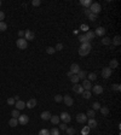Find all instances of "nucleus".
I'll list each match as a JSON object with an SVG mask.
<instances>
[{
  "instance_id": "44",
  "label": "nucleus",
  "mask_w": 121,
  "mask_h": 135,
  "mask_svg": "<svg viewBox=\"0 0 121 135\" xmlns=\"http://www.w3.org/2000/svg\"><path fill=\"white\" fill-rule=\"evenodd\" d=\"M15 102H16V100H15L14 98H9V99H7V104H9V105H11V106L15 105Z\"/></svg>"
},
{
  "instance_id": "26",
  "label": "nucleus",
  "mask_w": 121,
  "mask_h": 135,
  "mask_svg": "<svg viewBox=\"0 0 121 135\" xmlns=\"http://www.w3.org/2000/svg\"><path fill=\"white\" fill-rule=\"evenodd\" d=\"M99 111H101V114L103 116H108V115H109V108H105V106L101 108H99Z\"/></svg>"
},
{
  "instance_id": "52",
  "label": "nucleus",
  "mask_w": 121,
  "mask_h": 135,
  "mask_svg": "<svg viewBox=\"0 0 121 135\" xmlns=\"http://www.w3.org/2000/svg\"><path fill=\"white\" fill-rule=\"evenodd\" d=\"M67 76H68V77H72V76H73V74H72L70 71H68V72H67Z\"/></svg>"
},
{
  "instance_id": "13",
  "label": "nucleus",
  "mask_w": 121,
  "mask_h": 135,
  "mask_svg": "<svg viewBox=\"0 0 121 135\" xmlns=\"http://www.w3.org/2000/svg\"><path fill=\"white\" fill-rule=\"evenodd\" d=\"M82 88H84V90H90V89H92V84H91V82L88 81L87 78L82 81Z\"/></svg>"
},
{
  "instance_id": "15",
  "label": "nucleus",
  "mask_w": 121,
  "mask_h": 135,
  "mask_svg": "<svg viewBox=\"0 0 121 135\" xmlns=\"http://www.w3.org/2000/svg\"><path fill=\"white\" fill-rule=\"evenodd\" d=\"M51 112L50 111H44V112H41V115H40V117H41V120L42 121H48L50 118H51Z\"/></svg>"
},
{
  "instance_id": "34",
  "label": "nucleus",
  "mask_w": 121,
  "mask_h": 135,
  "mask_svg": "<svg viewBox=\"0 0 121 135\" xmlns=\"http://www.w3.org/2000/svg\"><path fill=\"white\" fill-rule=\"evenodd\" d=\"M111 88H113V90L120 92V90H121V84H119V83H115V84H113V86H111Z\"/></svg>"
},
{
  "instance_id": "21",
  "label": "nucleus",
  "mask_w": 121,
  "mask_h": 135,
  "mask_svg": "<svg viewBox=\"0 0 121 135\" xmlns=\"http://www.w3.org/2000/svg\"><path fill=\"white\" fill-rule=\"evenodd\" d=\"M85 36H86V39H87L88 42H90L91 40H93V39H94V33H93V32H91V30H88V32H86Z\"/></svg>"
},
{
  "instance_id": "32",
  "label": "nucleus",
  "mask_w": 121,
  "mask_h": 135,
  "mask_svg": "<svg viewBox=\"0 0 121 135\" xmlns=\"http://www.w3.org/2000/svg\"><path fill=\"white\" fill-rule=\"evenodd\" d=\"M70 81L73 82V83H79V81H80V80H79V77H78V75H73V76H72V77H70Z\"/></svg>"
},
{
  "instance_id": "20",
  "label": "nucleus",
  "mask_w": 121,
  "mask_h": 135,
  "mask_svg": "<svg viewBox=\"0 0 121 135\" xmlns=\"http://www.w3.org/2000/svg\"><path fill=\"white\" fill-rule=\"evenodd\" d=\"M76 75H78L79 80H86V76H87V74H86V71H85V70H80V71H79Z\"/></svg>"
},
{
  "instance_id": "19",
  "label": "nucleus",
  "mask_w": 121,
  "mask_h": 135,
  "mask_svg": "<svg viewBox=\"0 0 121 135\" xmlns=\"http://www.w3.org/2000/svg\"><path fill=\"white\" fill-rule=\"evenodd\" d=\"M117 66H119V62L116 60V59H111L110 63H109V68L113 70V69H116Z\"/></svg>"
},
{
  "instance_id": "49",
  "label": "nucleus",
  "mask_w": 121,
  "mask_h": 135,
  "mask_svg": "<svg viewBox=\"0 0 121 135\" xmlns=\"http://www.w3.org/2000/svg\"><path fill=\"white\" fill-rule=\"evenodd\" d=\"M59 129H60V130H66V129H67V127H66V123H62V124L59 126Z\"/></svg>"
},
{
  "instance_id": "8",
  "label": "nucleus",
  "mask_w": 121,
  "mask_h": 135,
  "mask_svg": "<svg viewBox=\"0 0 121 135\" xmlns=\"http://www.w3.org/2000/svg\"><path fill=\"white\" fill-rule=\"evenodd\" d=\"M102 76L104 77V78H109L110 76H111V69L108 66V68H104L103 70H102Z\"/></svg>"
},
{
  "instance_id": "12",
  "label": "nucleus",
  "mask_w": 121,
  "mask_h": 135,
  "mask_svg": "<svg viewBox=\"0 0 121 135\" xmlns=\"http://www.w3.org/2000/svg\"><path fill=\"white\" fill-rule=\"evenodd\" d=\"M92 92L94 94H102L103 93V87L101 84H96V86H92Z\"/></svg>"
},
{
  "instance_id": "43",
  "label": "nucleus",
  "mask_w": 121,
  "mask_h": 135,
  "mask_svg": "<svg viewBox=\"0 0 121 135\" xmlns=\"http://www.w3.org/2000/svg\"><path fill=\"white\" fill-rule=\"evenodd\" d=\"M62 50H63V44H57L54 47V51H62Z\"/></svg>"
},
{
  "instance_id": "35",
  "label": "nucleus",
  "mask_w": 121,
  "mask_h": 135,
  "mask_svg": "<svg viewBox=\"0 0 121 135\" xmlns=\"http://www.w3.org/2000/svg\"><path fill=\"white\" fill-rule=\"evenodd\" d=\"M101 108H102V106H101V104H99L98 101H96V102H93V104H92V108H93L94 111H96V110H99Z\"/></svg>"
},
{
  "instance_id": "29",
  "label": "nucleus",
  "mask_w": 121,
  "mask_h": 135,
  "mask_svg": "<svg viewBox=\"0 0 121 135\" xmlns=\"http://www.w3.org/2000/svg\"><path fill=\"white\" fill-rule=\"evenodd\" d=\"M86 116H87V118H94V116H96L94 110H88L87 114H86Z\"/></svg>"
},
{
  "instance_id": "27",
  "label": "nucleus",
  "mask_w": 121,
  "mask_h": 135,
  "mask_svg": "<svg viewBox=\"0 0 121 135\" xmlns=\"http://www.w3.org/2000/svg\"><path fill=\"white\" fill-rule=\"evenodd\" d=\"M87 77H88V78H87L88 81L92 82V81H94V80L97 78V75L94 74V72H91V74H88V75H87Z\"/></svg>"
},
{
  "instance_id": "31",
  "label": "nucleus",
  "mask_w": 121,
  "mask_h": 135,
  "mask_svg": "<svg viewBox=\"0 0 121 135\" xmlns=\"http://www.w3.org/2000/svg\"><path fill=\"white\" fill-rule=\"evenodd\" d=\"M7 29V24L3 20V22H0V32H5Z\"/></svg>"
},
{
  "instance_id": "6",
  "label": "nucleus",
  "mask_w": 121,
  "mask_h": 135,
  "mask_svg": "<svg viewBox=\"0 0 121 135\" xmlns=\"http://www.w3.org/2000/svg\"><path fill=\"white\" fill-rule=\"evenodd\" d=\"M63 101L66 102V105H67V106H72V105L74 104L73 98H72V96H70L69 94H66L64 96H63Z\"/></svg>"
},
{
  "instance_id": "50",
  "label": "nucleus",
  "mask_w": 121,
  "mask_h": 135,
  "mask_svg": "<svg viewBox=\"0 0 121 135\" xmlns=\"http://www.w3.org/2000/svg\"><path fill=\"white\" fill-rule=\"evenodd\" d=\"M18 36H20V39H22V38L24 36V32H23V30H20V32H18Z\"/></svg>"
},
{
  "instance_id": "53",
  "label": "nucleus",
  "mask_w": 121,
  "mask_h": 135,
  "mask_svg": "<svg viewBox=\"0 0 121 135\" xmlns=\"http://www.w3.org/2000/svg\"><path fill=\"white\" fill-rule=\"evenodd\" d=\"M1 4H3V2H1V0H0V6H1Z\"/></svg>"
},
{
  "instance_id": "33",
  "label": "nucleus",
  "mask_w": 121,
  "mask_h": 135,
  "mask_svg": "<svg viewBox=\"0 0 121 135\" xmlns=\"http://www.w3.org/2000/svg\"><path fill=\"white\" fill-rule=\"evenodd\" d=\"M82 96H84L85 99H90V98H91V92H90V90H84V92H82Z\"/></svg>"
},
{
  "instance_id": "3",
  "label": "nucleus",
  "mask_w": 121,
  "mask_h": 135,
  "mask_svg": "<svg viewBox=\"0 0 121 135\" xmlns=\"http://www.w3.org/2000/svg\"><path fill=\"white\" fill-rule=\"evenodd\" d=\"M16 44H17V47L21 50H26L28 47V42L26 39H17Z\"/></svg>"
},
{
  "instance_id": "23",
  "label": "nucleus",
  "mask_w": 121,
  "mask_h": 135,
  "mask_svg": "<svg viewBox=\"0 0 121 135\" xmlns=\"http://www.w3.org/2000/svg\"><path fill=\"white\" fill-rule=\"evenodd\" d=\"M50 121H51V123H52V124H54V126H56V124H58V123H59V116H51V118H50Z\"/></svg>"
},
{
  "instance_id": "2",
  "label": "nucleus",
  "mask_w": 121,
  "mask_h": 135,
  "mask_svg": "<svg viewBox=\"0 0 121 135\" xmlns=\"http://www.w3.org/2000/svg\"><path fill=\"white\" fill-rule=\"evenodd\" d=\"M88 10L91 11V14H98L99 12H101L102 7H101V5H99L98 2H92V4H91V6L88 7Z\"/></svg>"
},
{
  "instance_id": "1",
  "label": "nucleus",
  "mask_w": 121,
  "mask_h": 135,
  "mask_svg": "<svg viewBox=\"0 0 121 135\" xmlns=\"http://www.w3.org/2000/svg\"><path fill=\"white\" fill-rule=\"evenodd\" d=\"M91 44L90 42H85V44H81L80 48H79V54H80L81 57H85V56H87L90 52H91Z\"/></svg>"
},
{
  "instance_id": "4",
  "label": "nucleus",
  "mask_w": 121,
  "mask_h": 135,
  "mask_svg": "<svg viewBox=\"0 0 121 135\" xmlns=\"http://www.w3.org/2000/svg\"><path fill=\"white\" fill-rule=\"evenodd\" d=\"M18 120V124L21 126H26L28 122H29V117L27 115H20V117L17 118Z\"/></svg>"
},
{
  "instance_id": "30",
  "label": "nucleus",
  "mask_w": 121,
  "mask_h": 135,
  "mask_svg": "<svg viewBox=\"0 0 121 135\" xmlns=\"http://www.w3.org/2000/svg\"><path fill=\"white\" fill-rule=\"evenodd\" d=\"M50 135H59V129L58 128H52L51 130H50Z\"/></svg>"
},
{
  "instance_id": "14",
  "label": "nucleus",
  "mask_w": 121,
  "mask_h": 135,
  "mask_svg": "<svg viewBox=\"0 0 121 135\" xmlns=\"http://www.w3.org/2000/svg\"><path fill=\"white\" fill-rule=\"evenodd\" d=\"M15 106H16V110H18V111H21V110H23V108H26V102L22 100H18L15 102Z\"/></svg>"
},
{
  "instance_id": "51",
  "label": "nucleus",
  "mask_w": 121,
  "mask_h": 135,
  "mask_svg": "<svg viewBox=\"0 0 121 135\" xmlns=\"http://www.w3.org/2000/svg\"><path fill=\"white\" fill-rule=\"evenodd\" d=\"M84 12H85V14H86V16H90V14H91V11H90L88 8H85V10H84Z\"/></svg>"
},
{
  "instance_id": "47",
  "label": "nucleus",
  "mask_w": 121,
  "mask_h": 135,
  "mask_svg": "<svg viewBox=\"0 0 121 135\" xmlns=\"http://www.w3.org/2000/svg\"><path fill=\"white\" fill-rule=\"evenodd\" d=\"M32 4H33V6H39V5L41 4V1H40V0H33V1H32Z\"/></svg>"
},
{
  "instance_id": "9",
  "label": "nucleus",
  "mask_w": 121,
  "mask_h": 135,
  "mask_svg": "<svg viewBox=\"0 0 121 135\" xmlns=\"http://www.w3.org/2000/svg\"><path fill=\"white\" fill-rule=\"evenodd\" d=\"M24 38H26L27 41H32V40H34V38H35V34H34L32 30H27V32H24Z\"/></svg>"
},
{
  "instance_id": "18",
  "label": "nucleus",
  "mask_w": 121,
  "mask_h": 135,
  "mask_svg": "<svg viewBox=\"0 0 121 135\" xmlns=\"http://www.w3.org/2000/svg\"><path fill=\"white\" fill-rule=\"evenodd\" d=\"M26 106L28 108H33L36 106V99H30V100L27 101V104H26Z\"/></svg>"
},
{
  "instance_id": "36",
  "label": "nucleus",
  "mask_w": 121,
  "mask_h": 135,
  "mask_svg": "<svg viewBox=\"0 0 121 135\" xmlns=\"http://www.w3.org/2000/svg\"><path fill=\"white\" fill-rule=\"evenodd\" d=\"M11 116H12V117H14V118H18V117H20V111H18V110H16V108H15L14 111H12V112H11Z\"/></svg>"
},
{
  "instance_id": "45",
  "label": "nucleus",
  "mask_w": 121,
  "mask_h": 135,
  "mask_svg": "<svg viewBox=\"0 0 121 135\" xmlns=\"http://www.w3.org/2000/svg\"><path fill=\"white\" fill-rule=\"evenodd\" d=\"M88 20H92V22H94V20H97V14H90V16H88Z\"/></svg>"
},
{
  "instance_id": "39",
  "label": "nucleus",
  "mask_w": 121,
  "mask_h": 135,
  "mask_svg": "<svg viewBox=\"0 0 121 135\" xmlns=\"http://www.w3.org/2000/svg\"><path fill=\"white\" fill-rule=\"evenodd\" d=\"M54 52H56V51H54V47H51V46H50V47H46V53L47 54H53Z\"/></svg>"
},
{
  "instance_id": "17",
  "label": "nucleus",
  "mask_w": 121,
  "mask_h": 135,
  "mask_svg": "<svg viewBox=\"0 0 121 135\" xmlns=\"http://www.w3.org/2000/svg\"><path fill=\"white\" fill-rule=\"evenodd\" d=\"M104 34H105L104 27H98L96 29V32H94V35H97V36H104Z\"/></svg>"
},
{
  "instance_id": "22",
  "label": "nucleus",
  "mask_w": 121,
  "mask_h": 135,
  "mask_svg": "<svg viewBox=\"0 0 121 135\" xmlns=\"http://www.w3.org/2000/svg\"><path fill=\"white\" fill-rule=\"evenodd\" d=\"M111 42L114 44V46H119V45L121 44V38H120V35H116L114 39L111 40Z\"/></svg>"
},
{
  "instance_id": "28",
  "label": "nucleus",
  "mask_w": 121,
  "mask_h": 135,
  "mask_svg": "<svg viewBox=\"0 0 121 135\" xmlns=\"http://www.w3.org/2000/svg\"><path fill=\"white\" fill-rule=\"evenodd\" d=\"M102 44H103V45H110V44H111V39L108 38V36H105L104 39H102Z\"/></svg>"
},
{
  "instance_id": "41",
  "label": "nucleus",
  "mask_w": 121,
  "mask_h": 135,
  "mask_svg": "<svg viewBox=\"0 0 121 135\" xmlns=\"http://www.w3.org/2000/svg\"><path fill=\"white\" fill-rule=\"evenodd\" d=\"M66 132H67L68 135H74L75 134V129L74 128H67L66 129Z\"/></svg>"
},
{
  "instance_id": "48",
  "label": "nucleus",
  "mask_w": 121,
  "mask_h": 135,
  "mask_svg": "<svg viewBox=\"0 0 121 135\" xmlns=\"http://www.w3.org/2000/svg\"><path fill=\"white\" fill-rule=\"evenodd\" d=\"M5 18V14L3 11H0V22H3V20Z\"/></svg>"
},
{
  "instance_id": "5",
  "label": "nucleus",
  "mask_w": 121,
  "mask_h": 135,
  "mask_svg": "<svg viewBox=\"0 0 121 135\" xmlns=\"http://www.w3.org/2000/svg\"><path fill=\"white\" fill-rule=\"evenodd\" d=\"M59 120H62L64 123H69V122L72 121V117H70V115L68 112H62L59 116Z\"/></svg>"
},
{
  "instance_id": "38",
  "label": "nucleus",
  "mask_w": 121,
  "mask_h": 135,
  "mask_svg": "<svg viewBox=\"0 0 121 135\" xmlns=\"http://www.w3.org/2000/svg\"><path fill=\"white\" fill-rule=\"evenodd\" d=\"M79 41H80L81 44H85V42H88V40L86 39V36H85V35H80V36H79Z\"/></svg>"
},
{
  "instance_id": "16",
  "label": "nucleus",
  "mask_w": 121,
  "mask_h": 135,
  "mask_svg": "<svg viewBox=\"0 0 121 135\" xmlns=\"http://www.w3.org/2000/svg\"><path fill=\"white\" fill-rule=\"evenodd\" d=\"M87 127L90 129L96 128V127H97V121H96L94 118H88L87 120Z\"/></svg>"
},
{
  "instance_id": "11",
  "label": "nucleus",
  "mask_w": 121,
  "mask_h": 135,
  "mask_svg": "<svg viewBox=\"0 0 121 135\" xmlns=\"http://www.w3.org/2000/svg\"><path fill=\"white\" fill-rule=\"evenodd\" d=\"M73 92L78 93V94H82V92H84V88H82V86H81V84H79V83H75L74 86H73Z\"/></svg>"
},
{
  "instance_id": "24",
  "label": "nucleus",
  "mask_w": 121,
  "mask_h": 135,
  "mask_svg": "<svg viewBox=\"0 0 121 135\" xmlns=\"http://www.w3.org/2000/svg\"><path fill=\"white\" fill-rule=\"evenodd\" d=\"M80 4H81V5H82L84 7H85V8H86V7H90V6H91L92 1H91V0H80Z\"/></svg>"
},
{
  "instance_id": "42",
  "label": "nucleus",
  "mask_w": 121,
  "mask_h": 135,
  "mask_svg": "<svg viewBox=\"0 0 121 135\" xmlns=\"http://www.w3.org/2000/svg\"><path fill=\"white\" fill-rule=\"evenodd\" d=\"M54 101H56V102H60V101H63V96H62V95H56V96H54Z\"/></svg>"
},
{
  "instance_id": "7",
  "label": "nucleus",
  "mask_w": 121,
  "mask_h": 135,
  "mask_svg": "<svg viewBox=\"0 0 121 135\" xmlns=\"http://www.w3.org/2000/svg\"><path fill=\"white\" fill-rule=\"evenodd\" d=\"M87 116L85 115V114H79V115H76V122L78 123H85V122H87Z\"/></svg>"
},
{
  "instance_id": "25",
  "label": "nucleus",
  "mask_w": 121,
  "mask_h": 135,
  "mask_svg": "<svg viewBox=\"0 0 121 135\" xmlns=\"http://www.w3.org/2000/svg\"><path fill=\"white\" fill-rule=\"evenodd\" d=\"M9 124H10L11 127H17V126H18V120L12 117V118H11V120L9 121Z\"/></svg>"
},
{
  "instance_id": "40",
  "label": "nucleus",
  "mask_w": 121,
  "mask_h": 135,
  "mask_svg": "<svg viewBox=\"0 0 121 135\" xmlns=\"http://www.w3.org/2000/svg\"><path fill=\"white\" fill-rule=\"evenodd\" d=\"M39 135H50V130L48 129H41L39 132Z\"/></svg>"
},
{
  "instance_id": "10",
  "label": "nucleus",
  "mask_w": 121,
  "mask_h": 135,
  "mask_svg": "<svg viewBox=\"0 0 121 135\" xmlns=\"http://www.w3.org/2000/svg\"><path fill=\"white\" fill-rule=\"evenodd\" d=\"M80 70H81V69H80V66H79V64H75V63H74V64H72V65H70V70H69V71H70L73 75H76L79 71H80Z\"/></svg>"
},
{
  "instance_id": "37",
  "label": "nucleus",
  "mask_w": 121,
  "mask_h": 135,
  "mask_svg": "<svg viewBox=\"0 0 121 135\" xmlns=\"http://www.w3.org/2000/svg\"><path fill=\"white\" fill-rule=\"evenodd\" d=\"M88 133H90V128H88L87 126H85V127L82 128V130H81V134H82V135H87Z\"/></svg>"
},
{
  "instance_id": "46",
  "label": "nucleus",
  "mask_w": 121,
  "mask_h": 135,
  "mask_svg": "<svg viewBox=\"0 0 121 135\" xmlns=\"http://www.w3.org/2000/svg\"><path fill=\"white\" fill-rule=\"evenodd\" d=\"M80 29L81 30H84V32H88V26L87 24H81Z\"/></svg>"
}]
</instances>
